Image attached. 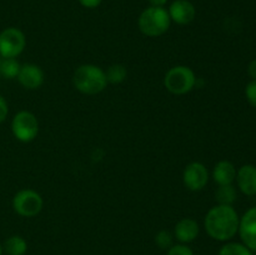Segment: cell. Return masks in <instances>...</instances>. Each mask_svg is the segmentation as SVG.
Segmentation results:
<instances>
[{"instance_id":"7402d4cb","label":"cell","mask_w":256,"mask_h":255,"mask_svg":"<svg viewBox=\"0 0 256 255\" xmlns=\"http://www.w3.org/2000/svg\"><path fill=\"white\" fill-rule=\"evenodd\" d=\"M245 95L252 106L256 108V80H252L245 88Z\"/></svg>"},{"instance_id":"30bf717a","label":"cell","mask_w":256,"mask_h":255,"mask_svg":"<svg viewBox=\"0 0 256 255\" xmlns=\"http://www.w3.org/2000/svg\"><path fill=\"white\" fill-rule=\"evenodd\" d=\"M22 86L28 90H36L44 84L45 75L42 68L36 64H24L16 76Z\"/></svg>"},{"instance_id":"8992f818","label":"cell","mask_w":256,"mask_h":255,"mask_svg":"<svg viewBox=\"0 0 256 255\" xmlns=\"http://www.w3.org/2000/svg\"><path fill=\"white\" fill-rule=\"evenodd\" d=\"M12 135L22 142H30L39 134L38 118L28 110L16 112L12 120Z\"/></svg>"},{"instance_id":"9c48e42d","label":"cell","mask_w":256,"mask_h":255,"mask_svg":"<svg viewBox=\"0 0 256 255\" xmlns=\"http://www.w3.org/2000/svg\"><path fill=\"white\" fill-rule=\"evenodd\" d=\"M242 244L252 252H256V206L250 208L242 218H240L239 232Z\"/></svg>"},{"instance_id":"83f0119b","label":"cell","mask_w":256,"mask_h":255,"mask_svg":"<svg viewBox=\"0 0 256 255\" xmlns=\"http://www.w3.org/2000/svg\"><path fill=\"white\" fill-rule=\"evenodd\" d=\"M0 62H2V56H0Z\"/></svg>"},{"instance_id":"5bb4252c","label":"cell","mask_w":256,"mask_h":255,"mask_svg":"<svg viewBox=\"0 0 256 255\" xmlns=\"http://www.w3.org/2000/svg\"><path fill=\"white\" fill-rule=\"evenodd\" d=\"M212 179L218 185H230L236 179V169L234 164L228 160L216 162L212 170Z\"/></svg>"},{"instance_id":"2e32d148","label":"cell","mask_w":256,"mask_h":255,"mask_svg":"<svg viewBox=\"0 0 256 255\" xmlns=\"http://www.w3.org/2000/svg\"><path fill=\"white\" fill-rule=\"evenodd\" d=\"M236 198V189L232 186V184L219 185L216 192H215V199H216L218 204L220 205H232Z\"/></svg>"},{"instance_id":"52a82bcc","label":"cell","mask_w":256,"mask_h":255,"mask_svg":"<svg viewBox=\"0 0 256 255\" xmlns=\"http://www.w3.org/2000/svg\"><path fill=\"white\" fill-rule=\"evenodd\" d=\"M26 38L18 28H6L0 32V56L16 58L24 52Z\"/></svg>"},{"instance_id":"e0dca14e","label":"cell","mask_w":256,"mask_h":255,"mask_svg":"<svg viewBox=\"0 0 256 255\" xmlns=\"http://www.w3.org/2000/svg\"><path fill=\"white\" fill-rule=\"evenodd\" d=\"M20 62L15 58H2L0 62V75L5 79H15L20 72Z\"/></svg>"},{"instance_id":"8fae6325","label":"cell","mask_w":256,"mask_h":255,"mask_svg":"<svg viewBox=\"0 0 256 255\" xmlns=\"http://www.w3.org/2000/svg\"><path fill=\"white\" fill-rule=\"evenodd\" d=\"M168 12L172 22L179 25L190 24L196 15L195 6L189 0H175L170 4Z\"/></svg>"},{"instance_id":"9a60e30c","label":"cell","mask_w":256,"mask_h":255,"mask_svg":"<svg viewBox=\"0 0 256 255\" xmlns=\"http://www.w3.org/2000/svg\"><path fill=\"white\" fill-rule=\"evenodd\" d=\"M2 252L8 255H25L28 252V242L20 235H12L5 240L2 245Z\"/></svg>"},{"instance_id":"3957f363","label":"cell","mask_w":256,"mask_h":255,"mask_svg":"<svg viewBox=\"0 0 256 255\" xmlns=\"http://www.w3.org/2000/svg\"><path fill=\"white\" fill-rule=\"evenodd\" d=\"M172 19L165 8L149 6L140 14L138 26L140 32L149 38H158L169 30Z\"/></svg>"},{"instance_id":"d4e9b609","label":"cell","mask_w":256,"mask_h":255,"mask_svg":"<svg viewBox=\"0 0 256 255\" xmlns=\"http://www.w3.org/2000/svg\"><path fill=\"white\" fill-rule=\"evenodd\" d=\"M248 74L252 80H256V59L250 62L248 65Z\"/></svg>"},{"instance_id":"4fadbf2b","label":"cell","mask_w":256,"mask_h":255,"mask_svg":"<svg viewBox=\"0 0 256 255\" xmlns=\"http://www.w3.org/2000/svg\"><path fill=\"white\" fill-rule=\"evenodd\" d=\"M238 188L248 196L256 195V166L252 164L242 165L236 172Z\"/></svg>"},{"instance_id":"5b68a950","label":"cell","mask_w":256,"mask_h":255,"mask_svg":"<svg viewBox=\"0 0 256 255\" xmlns=\"http://www.w3.org/2000/svg\"><path fill=\"white\" fill-rule=\"evenodd\" d=\"M44 200L32 189L19 190L12 198V209L22 218H34L42 210Z\"/></svg>"},{"instance_id":"d6986e66","label":"cell","mask_w":256,"mask_h":255,"mask_svg":"<svg viewBox=\"0 0 256 255\" xmlns=\"http://www.w3.org/2000/svg\"><path fill=\"white\" fill-rule=\"evenodd\" d=\"M218 255H252V252L242 242H226L220 248Z\"/></svg>"},{"instance_id":"277c9868","label":"cell","mask_w":256,"mask_h":255,"mask_svg":"<svg viewBox=\"0 0 256 255\" xmlns=\"http://www.w3.org/2000/svg\"><path fill=\"white\" fill-rule=\"evenodd\" d=\"M196 85L195 72L186 65L170 68L164 76V86L174 95H184L192 92Z\"/></svg>"},{"instance_id":"7a4b0ae2","label":"cell","mask_w":256,"mask_h":255,"mask_svg":"<svg viewBox=\"0 0 256 255\" xmlns=\"http://www.w3.org/2000/svg\"><path fill=\"white\" fill-rule=\"evenodd\" d=\"M72 84L78 92L86 95H95L105 90L108 85L105 70L94 64H82L75 69Z\"/></svg>"},{"instance_id":"ffe728a7","label":"cell","mask_w":256,"mask_h":255,"mask_svg":"<svg viewBox=\"0 0 256 255\" xmlns=\"http://www.w3.org/2000/svg\"><path fill=\"white\" fill-rule=\"evenodd\" d=\"M174 234L168 230H160L156 235H155V244L160 248V249L168 250L174 245Z\"/></svg>"},{"instance_id":"cb8c5ba5","label":"cell","mask_w":256,"mask_h":255,"mask_svg":"<svg viewBox=\"0 0 256 255\" xmlns=\"http://www.w3.org/2000/svg\"><path fill=\"white\" fill-rule=\"evenodd\" d=\"M102 0H79L80 4L84 8H88V9H95V8L102 4Z\"/></svg>"},{"instance_id":"4316f807","label":"cell","mask_w":256,"mask_h":255,"mask_svg":"<svg viewBox=\"0 0 256 255\" xmlns=\"http://www.w3.org/2000/svg\"><path fill=\"white\" fill-rule=\"evenodd\" d=\"M2 245L0 244V255H2Z\"/></svg>"},{"instance_id":"ba28073f","label":"cell","mask_w":256,"mask_h":255,"mask_svg":"<svg viewBox=\"0 0 256 255\" xmlns=\"http://www.w3.org/2000/svg\"><path fill=\"white\" fill-rule=\"evenodd\" d=\"M209 170L202 162H192L185 166L182 172V182L192 192H200L209 182Z\"/></svg>"},{"instance_id":"ac0fdd59","label":"cell","mask_w":256,"mask_h":255,"mask_svg":"<svg viewBox=\"0 0 256 255\" xmlns=\"http://www.w3.org/2000/svg\"><path fill=\"white\" fill-rule=\"evenodd\" d=\"M105 76L110 84H120L128 76V70L122 64H112L105 70Z\"/></svg>"},{"instance_id":"603a6c76","label":"cell","mask_w":256,"mask_h":255,"mask_svg":"<svg viewBox=\"0 0 256 255\" xmlns=\"http://www.w3.org/2000/svg\"><path fill=\"white\" fill-rule=\"evenodd\" d=\"M9 114V106H8V102L5 100V98L2 95H0V124L2 122H5V119L8 118Z\"/></svg>"},{"instance_id":"7c38bea8","label":"cell","mask_w":256,"mask_h":255,"mask_svg":"<svg viewBox=\"0 0 256 255\" xmlns=\"http://www.w3.org/2000/svg\"><path fill=\"white\" fill-rule=\"evenodd\" d=\"M199 222L192 218H184L176 222L172 234L180 244H189L199 236Z\"/></svg>"},{"instance_id":"6da1fadb","label":"cell","mask_w":256,"mask_h":255,"mask_svg":"<svg viewBox=\"0 0 256 255\" xmlns=\"http://www.w3.org/2000/svg\"><path fill=\"white\" fill-rule=\"evenodd\" d=\"M240 218L232 205H215L204 218V228L212 239L228 242L239 232Z\"/></svg>"},{"instance_id":"484cf974","label":"cell","mask_w":256,"mask_h":255,"mask_svg":"<svg viewBox=\"0 0 256 255\" xmlns=\"http://www.w3.org/2000/svg\"><path fill=\"white\" fill-rule=\"evenodd\" d=\"M150 5L152 6H160V8H164V5L166 4L168 0H149Z\"/></svg>"},{"instance_id":"44dd1931","label":"cell","mask_w":256,"mask_h":255,"mask_svg":"<svg viewBox=\"0 0 256 255\" xmlns=\"http://www.w3.org/2000/svg\"><path fill=\"white\" fill-rule=\"evenodd\" d=\"M166 255H194V252L188 244H175L168 249Z\"/></svg>"}]
</instances>
